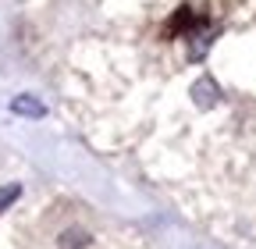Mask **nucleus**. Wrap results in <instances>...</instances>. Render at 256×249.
<instances>
[{"label":"nucleus","mask_w":256,"mask_h":249,"mask_svg":"<svg viewBox=\"0 0 256 249\" xmlns=\"http://www.w3.org/2000/svg\"><path fill=\"white\" fill-rule=\"evenodd\" d=\"M86 242H89L86 232H68V235H64V249H78V246H86Z\"/></svg>","instance_id":"5"},{"label":"nucleus","mask_w":256,"mask_h":249,"mask_svg":"<svg viewBox=\"0 0 256 249\" xmlns=\"http://www.w3.org/2000/svg\"><path fill=\"white\" fill-rule=\"evenodd\" d=\"M188 96H192V107H200V110H214V107L220 104V86L214 82V75H200L196 82H192Z\"/></svg>","instance_id":"1"},{"label":"nucleus","mask_w":256,"mask_h":249,"mask_svg":"<svg viewBox=\"0 0 256 249\" xmlns=\"http://www.w3.org/2000/svg\"><path fill=\"white\" fill-rule=\"evenodd\" d=\"M214 40H217V28H214V25L192 28V32H188V60H203V57L210 54Z\"/></svg>","instance_id":"3"},{"label":"nucleus","mask_w":256,"mask_h":249,"mask_svg":"<svg viewBox=\"0 0 256 249\" xmlns=\"http://www.w3.org/2000/svg\"><path fill=\"white\" fill-rule=\"evenodd\" d=\"M18 196H22V185H18V182H8V185H0V214H4V210H8V206H11Z\"/></svg>","instance_id":"4"},{"label":"nucleus","mask_w":256,"mask_h":249,"mask_svg":"<svg viewBox=\"0 0 256 249\" xmlns=\"http://www.w3.org/2000/svg\"><path fill=\"white\" fill-rule=\"evenodd\" d=\"M11 114L14 118H28V121H40V118H46V104L40 96H32V92H18V96H11Z\"/></svg>","instance_id":"2"}]
</instances>
